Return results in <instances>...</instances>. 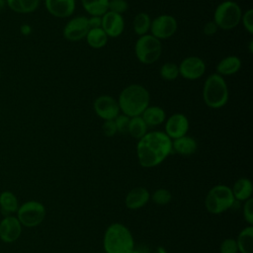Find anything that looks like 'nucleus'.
<instances>
[{
	"label": "nucleus",
	"mask_w": 253,
	"mask_h": 253,
	"mask_svg": "<svg viewBox=\"0 0 253 253\" xmlns=\"http://www.w3.org/2000/svg\"><path fill=\"white\" fill-rule=\"evenodd\" d=\"M178 67L179 76H182L187 80H197L203 77L206 73L205 61L201 57L195 55L185 57Z\"/></svg>",
	"instance_id": "10"
},
{
	"label": "nucleus",
	"mask_w": 253,
	"mask_h": 253,
	"mask_svg": "<svg viewBox=\"0 0 253 253\" xmlns=\"http://www.w3.org/2000/svg\"><path fill=\"white\" fill-rule=\"evenodd\" d=\"M23 226L16 215H6L0 220V239L4 243H13L17 241L21 234Z\"/></svg>",
	"instance_id": "13"
},
{
	"label": "nucleus",
	"mask_w": 253,
	"mask_h": 253,
	"mask_svg": "<svg viewBox=\"0 0 253 253\" xmlns=\"http://www.w3.org/2000/svg\"><path fill=\"white\" fill-rule=\"evenodd\" d=\"M101 28L106 33L108 38L120 37L125 29V20L123 15L113 13L111 11L106 12L102 16Z\"/></svg>",
	"instance_id": "15"
},
{
	"label": "nucleus",
	"mask_w": 253,
	"mask_h": 253,
	"mask_svg": "<svg viewBox=\"0 0 253 253\" xmlns=\"http://www.w3.org/2000/svg\"><path fill=\"white\" fill-rule=\"evenodd\" d=\"M219 253H239L235 238H225L219 246Z\"/></svg>",
	"instance_id": "32"
},
{
	"label": "nucleus",
	"mask_w": 253,
	"mask_h": 253,
	"mask_svg": "<svg viewBox=\"0 0 253 253\" xmlns=\"http://www.w3.org/2000/svg\"><path fill=\"white\" fill-rule=\"evenodd\" d=\"M102 130H103V133L105 134V136H107V137L114 136L118 132L115 121L114 120L104 121V124L102 126Z\"/></svg>",
	"instance_id": "36"
},
{
	"label": "nucleus",
	"mask_w": 253,
	"mask_h": 253,
	"mask_svg": "<svg viewBox=\"0 0 253 253\" xmlns=\"http://www.w3.org/2000/svg\"><path fill=\"white\" fill-rule=\"evenodd\" d=\"M229 99V91L224 78L217 73L209 75L203 86V100L211 109L224 107Z\"/></svg>",
	"instance_id": "4"
},
{
	"label": "nucleus",
	"mask_w": 253,
	"mask_h": 253,
	"mask_svg": "<svg viewBox=\"0 0 253 253\" xmlns=\"http://www.w3.org/2000/svg\"><path fill=\"white\" fill-rule=\"evenodd\" d=\"M117 101L120 112L129 118H133L141 116L143 111L149 106L150 94L144 86L130 84L121 91Z\"/></svg>",
	"instance_id": "2"
},
{
	"label": "nucleus",
	"mask_w": 253,
	"mask_h": 253,
	"mask_svg": "<svg viewBox=\"0 0 253 253\" xmlns=\"http://www.w3.org/2000/svg\"><path fill=\"white\" fill-rule=\"evenodd\" d=\"M240 23H242L244 29L249 35L253 34V9H248L245 13H242Z\"/></svg>",
	"instance_id": "34"
},
{
	"label": "nucleus",
	"mask_w": 253,
	"mask_h": 253,
	"mask_svg": "<svg viewBox=\"0 0 253 253\" xmlns=\"http://www.w3.org/2000/svg\"><path fill=\"white\" fill-rule=\"evenodd\" d=\"M150 24H151L150 16L145 12H140L136 14L133 18V23H132L133 31L138 37L144 36L148 34L150 29Z\"/></svg>",
	"instance_id": "28"
},
{
	"label": "nucleus",
	"mask_w": 253,
	"mask_h": 253,
	"mask_svg": "<svg viewBox=\"0 0 253 253\" xmlns=\"http://www.w3.org/2000/svg\"><path fill=\"white\" fill-rule=\"evenodd\" d=\"M253 40H250V42H249V52L251 53L252 51H253Z\"/></svg>",
	"instance_id": "42"
},
{
	"label": "nucleus",
	"mask_w": 253,
	"mask_h": 253,
	"mask_svg": "<svg viewBox=\"0 0 253 253\" xmlns=\"http://www.w3.org/2000/svg\"><path fill=\"white\" fill-rule=\"evenodd\" d=\"M19 206L18 198L13 192L5 190L0 193V211L3 216L15 213Z\"/></svg>",
	"instance_id": "21"
},
{
	"label": "nucleus",
	"mask_w": 253,
	"mask_h": 253,
	"mask_svg": "<svg viewBox=\"0 0 253 253\" xmlns=\"http://www.w3.org/2000/svg\"><path fill=\"white\" fill-rule=\"evenodd\" d=\"M46 11L55 18H68L76 8V0H44Z\"/></svg>",
	"instance_id": "16"
},
{
	"label": "nucleus",
	"mask_w": 253,
	"mask_h": 253,
	"mask_svg": "<svg viewBox=\"0 0 253 253\" xmlns=\"http://www.w3.org/2000/svg\"><path fill=\"white\" fill-rule=\"evenodd\" d=\"M88 18L85 16H77L70 19L63 28V36L70 42H77L84 39L89 32Z\"/></svg>",
	"instance_id": "12"
},
{
	"label": "nucleus",
	"mask_w": 253,
	"mask_h": 253,
	"mask_svg": "<svg viewBox=\"0 0 253 253\" xmlns=\"http://www.w3.org/2000/svg\"><path fill=\"white\" fill-rule=\"evenodd\" d=\"M85 38L88 45L95 49L104 47L108 42V39H109L102 28L90 29Z\"/></svg>",
	"instance_id": "25"
},
{
	"label": "nucleus",
	"mask_w": 253,
	"mask_h": 253,
	"mask_svg": "<svg viewBox=\"0 0 253 253\" xmlns=\"http://www.w3.org/2000/svg\"><path fill=\"white\" fill-rule=\"evenodd\" d=\"M16 213V216L22 226L36 227L43 221L46 214V210L43 204L41 202L31 200L21 204Z\"/></svg>",
	"instance_id": "8"
},
{
	"label": "nucleus",
	"mask_w": 253,
	"mask_h": 253,
	"mask_svg": "<svg viewBox=\"0 0 253 253\" xmlns=\"http://www.w3.org/2000/svg\"><path fill=\"white\" fill-rule=\"evenodd\" d=\"M241 59L236 55L223 57L216 65V73L220 76H230L237 73L241 68Z\"/></svg>",
	"instance_id": "19"
},
{
	"label": "nucleus",
	"mask_w": 253,
	"mask_h": 253,
	"mask_svg": "<svg viewBox=\"0 0 253 253\" xmlns=\"http://www.w3.org/2000/svg\"><path fill=\"white\" fill-rule=\"evenodd\" d=\"M177 20L171 15L163 14L151 20L149 31L151 36L161 41L173 37L177 32Z\"/></svg>",
	"instance_id": "9"
},
{
	"label": "nucleus",
	"mask_w": 253,
	"mask_h": 253,
	"mask_svg": "<svg viewBox=\"0 0 253 253\" xmlns=\"http://www.w3.org/2000/svg\"><path fill=\"white\" fill-rule=\"evenodd\" d=\"M5 7H7V5H6V0H0V11L3 10Z\"/></svg>",
	"instance_id": "41"
},
{
	"label": "nucleus",
	"mask_w": 253,
	"mask_h": 253,
	"mask_svg": "<svg viewBox=\"0 0 253 253\" xmlns=\"http://www.w3.org/2000/svg\"><path fill=\"white\" fill-rule=\"evenodd\" d=\"M235 202L231 188L218 184L208 192L205 199V207L210 213L220 214L231 209Z\"/></svg>",
	"instance_id": "5"
},
{
	"label": "nucleus",
	"mask_w": 253,
	"mask_h": 253,
	"mask_svg": "<svg viewBox=\"0 0 253 253\" xmlns=\"http://www.w3.org/2000/svg\"><path fill=\"white\" fill-rule=\"evenodd\" d=\"M134 53L139 62L152 64L158 60L162 53L161 42L150 34L140 36L135 42Z\"/></svg>",
	"instance_id": "7"
},
{
	"label": "nucleus",
	"mask_w": 253,
	"mask_h": 253,
	"mask_svg": "<svg viewBox=\"0 0 253 253\" xmlns=\"http://www.w3.org/2000/svg\"><path fill=\"white\" fill-rule=\"evenodd\" d=\"M190 127L188 118L182 113L171 115L165 123V133L173 140L187 134Z\"/></svg>",
	"instance_id": "14"
},
{
	"label": "nucleus",
	"mask_w": 253,
	"mask_h": 253,
	"mask_svg": "<svg viewBox=\"0 0 253 253\" xmlns=\"http://www.w3.org/2000/svg\"><path fill=\"white\" fill-rule=\"evenodd\" d=\"M242 10L240 6L232 0L219 3L213 12V22L218 29L229 31L240 24Z\"/></svg>",
	"instance_id": "6"
},
{
	"label": "nucleus",
	"mask_w": 253,
	"mask_h": 253,
	"mask_svg": "<svg viewBox=\"0 0 253 253\" xmlns=\"http://www.w3.org/2000/svg\"><path fill=\"white\" fill-rule=\"evenodd\" d=\"M150 199L152 200V202L154 204H156L158 206H165V205L169 204L170 201L172 200V195L169 190L160 188V189L155 190L150 195Z\"/></svg>",
	"instance_id": "30"
},
{
	"label": "nucleus",
	"mask_w": 253,
	"mask_h": 253,
	"mask_svg": "<svg viewBox=\"0 0 253 253\" xmlns=\"http://www.w3.org/2000/svg\"><path fill=\"white\" fill-rule=\"evenodd\" d=\"M88 25L90 29L101 28L102 16H90V18H88Z\"/></svg>",
	"instance_id": "38"
},
{
	"label": "nucleus",
	"mask_w": 253,
	"mask_h": 253,
	"mask_svg": "<svg viewBox=\"0 0 253 253\" xmlns=\"http://www.w3.org/2000/svg\"><path fill=\"white\" fill-rule=\"evenodd\" d=\"M7 7L17 14H31L40 6V0H6Z\"/></svg>",
	"instance_id": "23"
},
{
	"label": "nucleus",
	"mask_w": 253,
	"mask_h": 253,
	"mask_svg": "<svg viewBox=\"0 0 253 253\" xmlns=\"http://www.w3.org/2000/svg\"><path fill=\"white\" fill-rule=\"evenodd\" d=\"M103 246L105 253H132L134 239L128 227L123 223L114 222L105 230Z\"/></svg>",
	"instance_id": "3"
},
{
	"label": "nucleus",
	"mask_w": 253,
	"mask_h": 253,
	"mask_svg": "<svg viewBox=\"0 0 253 253\" xmlns=\"http://www.w3.org/2000/svg\"><path fill=\"white\" fill-rule=\"evenodd\" d=\"M154 253H167V250H166L164 247L159 246V247L156 248V250H155Z\"/></svg>",
	"instance_id": "40"
},
{
	"label": "nucleus",
	"mask_w": 253,
	"mask_h": 253,
	"mask_svg": "<svg viewBox=\"0 0 253 253\" xmlns=\"http://www.w3.org/2000/svg\"><path fill=\"white\" fill-rule=\"evenodd\" d=\"M81 3L90 16H103L108 12L109 0H81Z\"/></svg>",
	"instance_id": "26"
},
{
	"label": "nucleus",
	"mask_w": 253,
	"mask_h": 253,
	"mask_svg": "<svg viewBox=\"0 0 253 253\" xmlns=\"http://www.w3.org/2000/svg\"><path fill=\"white\" fill-rule=\"evenodd\" d=\"M96 115L104 120H115V118L120 114V108L118 101L109 95H101L97 97L93 105Z\"/></svg>",
	"instance_id": "11"
},
{
	"label": "nucleus",
	"mask_w": 253,
	"mask_h": 253,
	"mask_svg": "<svg viewBox=\"0 0 253 253\" xmlns=\"http://www.w3.org/2000/svg\"><path fill=\"white\" fill-rule=\"evenodd\" d=\"M141 118L147 126H156L165 122L166 113L161 107L149 105L141 114Z\"/></svg>",
	"instance_id": "22"
},
{
	"label": "nucleus",
	"mask_w": 253,
	"mask_h": 253,
	"mask_svg": "<svg viewBox=\"0 0 253 253\" xmlns=\"http://www.w3.org/2000/svg\"><path fill=\"white\" fill-rule=\"evenodd\" d=\"M33 32V29H32V26L29 25V24H23L21 25L20 27V33L23 35V36H30Z\"/></svg>",
	"instance_id": "39"
},
{
	"label": "nucleus",
	"mask_w": 253,
	"mask_h": 253,
	"mask_svg": "<svg viewBox=\"0 0 253 253\" xmlns=\"http://www.w3.org/2000/svg\"><path fill=\"white\" fill-rule=\"evenodd\" d=\"M104 253H105V252H104Z\"/></svg>",
	"instance_id": "44"
},
{
	"label": "nucleus",
	"mask_w": 253,
	"mask_h": 253,
	"mask_svg": "<svg viewBox=\"0 0 253 253\" xmlns=\"http://www.w3.org/2000/svg\"><path fill=\"white\" fill-rule=\"evenodd\" d=\"M0 80H1V68H0Z\"/></svg>",
	"instance_id": "43"
},
{
	"label": "nucleus",
	"mask_w": 253,
	"mask_h": 253,
	"mask_svg": "<svg viewBox=\"0 0 253 253\" xmlns=\"http://www.w3.org/2000/svg\"><path fill=\"white\" fill-rule=\"evenodd\" d=\"M198 149L196 139L189 135H184L172 140V152L183 156L193 155Z\"/></svg>",
	"instance_id": "18"
},
{
	"label": "nucleus",
	"mask_w": 253,
	"mask_h": 253,
	"mask_svg": "<svg viewBox=\"0 0 253 253\" xmlns=\"http://www.w3.org/2000/svg\"><path fill=\"white\" fill-rule=\"evenodd\" d=\"M218 28L216 26V24L213 22V21H209L205 24L204 28H203V33L206 35V36H213L216 32H217Z\"/></svg>",
	"instance_id": "37"
},
{
	"label": "nucleus",
	"mask_w": 253,
	"mask_h": 253,
	"mask_svg": "<svg viewBox=\"0 0 253 253\" xmlns=\"http://www.w3.org/2000/svg\"><path fill=\"white\" fill-rule=\"evenodd\" d=\"M150 200V193L144 187H135L126 196L125 205L128 210H139Z\"/></svg>",
	"instance_id": "17"
},
{
	"label": "nucleus",
	"mask_w": 253,
	"mask_h": 253,
	"mask_svg": "<svg viewBox=\"0 0 253 253\" xmlns=\"http://www.w3.org/2000/svg\"><path fill=\"white\" fill-rule=\"evenodd\" d=\"M171 153L172 139L164 131H147L136 144L137 160L143 168L160 165Z\"/></svg>",
	"instance_id": "1"
},
{
	"label": "nucleus",
	"mask_w": 253,
	"mask_h": 253,
	"mask_svg": "<svg viewBox=\"0 0 253 253\" xmlns=\"http://www.w3.org/2000/svg\"><path fill=\"white\" fill-rule=\"evenodd\" d=\"M242 213L245 221L249 225H253V200L252 198L248 199L244 202L243 208H242Z\"/></svg>",
	"instance_id": "35"
},
{
	"label": "nucleus",
	"mask_w": 253,
	"mask_h": 253,
	"mask_svg": "<svg viewBox=\"0 0 253 253\" xmlns=\"http://www.w3.org/2000/svg\"><path fill=\"white\" fill-rule=\"evenodd\" d=\"M147 128L148 126L141 118V116H137L129 119L127 133L131 137L138 140L147 132Z\"/></svg>",
	"instance_id": "27"
},
{
	"label": "nucleus",
	"mask_w": 253,
	"mask_h": 253,
	"mask_svg": "<svg viewBox=\"0 0 253 253\" xmlns=\"http://www.w3.org/2000/svg\"><path fill=\"white\" fill-rule=\"evenodd\" d=\"M160 76L166 81L175 80L179 76V67L174 62H166L160 67Z\"/></svg>",
	"instance_id": "29"
},
{
	"label": "nucleus",
	"mask_w": 253,
	"mask_h": 253,
	"mask_svg": "<svg viewBox=\"0 0 253 253\" xmlns=\"http://www.w3.org/2000/svg\"><path fill=\"white\" fill-rule=\"evenodd\" d=\"M239 253H253V225L244 227L236 238Z\"/></svg>",
	"instance_id": "24"
},
{
	"label": "nucleus",
	"mask_w": 253,
	"mask_h": 253,
	"mask_svg": "<svg viewBox=\"0 0 253 253\" xmlns=\"http://www.w3.org/2000/svg\"><path fill=\"white\" fill-rule=\"evenodd\" d=\"M232 195L235 201L245 202L252 197L253 193V185L250 179L248 178H240L236 180L231 188Z\"/></svg>",
	"instance_id": "20"
},
{
	"label": "nucleus",
	"mask_w": 253,
	"mask_h": 253,
	"mask_svg": "<svg viewBox=\"0 0 253 253\" xmlns=\"http://www.w3.org/2000/svg\"><path fill=\"white\" fill-rule=\"evenodd\" d=\"M128 9V3L126 0H109L108 11L123 15Z\"/></svg>",
	"instance_id": "31"
},
{
	"label": "nucleus",
	"mask_w": 253,
	"mask_h": 253,
	"mask_svg": "<svg viewBox=\"0 0 253 253\" xmlns=\"http://www.w3.org/2000/svg\"><path fill=\"white\" fill-rule=\"evenodd\" d=\"M129 117L124 115V114H119L115 118V124L117 126V130L120 133H127V128H128V124H129Z\"/></svg>",
	"instance_id": "33"
}]
</instances>
